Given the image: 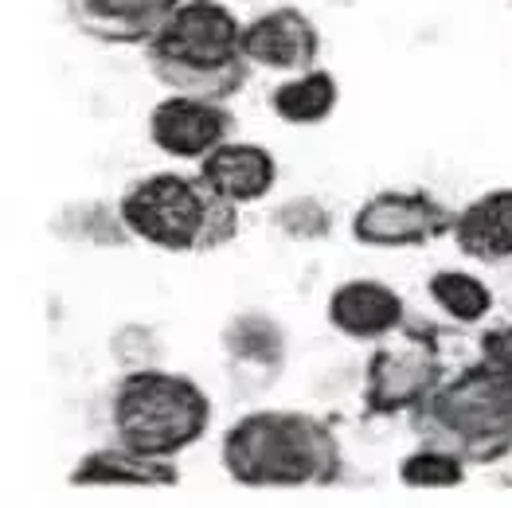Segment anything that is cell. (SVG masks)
<instances>
[{"label":"cell","instance_id":"cell-14","mask_svg":"<svg viewBox=\"0 0 512 508\" xmlns=\"http://www.w3.org/2000/svg\"><path fill=\"white\" fill-rule=\"evenodd\" d=\"M200 176L227 204L247 208V204H258L274 188L278 161H274L270 149H262L255 141H223L212 157L200 161Z\"/></svg>","mask_w":512,"mask_h":508},{"label":"cell","instance_id":"cell-11","mask_svg":"<svg viewBox=\"0 0 512 508\" xmlns=\"http://www.w3.org/2000/svg\"><path fill=\"white\" fill-rule=\"evenodd\" d=\"M184 0H67L71 24L86 40L110 47H149Z\"/></svg>","mask_w":512,"mask_h":508},{"label":"cell","instance_id":"cell-15","mask_svg":"<svg viewBox=\"0 0 512 508\" xmlns=\"http://www.w3.org/2000/svg\"><path fill=\"white\" fill-rule=\"evenodd\" d=\"M454 247L470 262L505 266L512 262V188H493L454 212Z\"/></svg>","mask_w":512,"mask_h":508},{"label":"cell","instance_id":"cell-17","mask_svg":"<svg viewBox=\"0 0 512 508\" xmlns=\"http://www.w3.org/2000/svg\"><path fill=\"white\" fill-rule=\"evenodd\" d=\"M427 294L458 325H485L493 317V290L470 270H434Z\"/></svg>","mask_w":512,"mask_h":508},{"label":"cell","instance_id":"cell-4","mask_svg":"<svg viewBox=\"0 0 512 508\" xmlns=\"http://www.w3.org/2000/svg\"><path fill=\"white\" fill-rule=\"evenodd\" d=\"M129 239L169 254H212L239 239V208L200 172H149L118 196Z\"/></svg>","mask_w":512,"mask_h":508},{"label":"cell","instance_id":"cell-9","mask_svg":"<svg viewBox=\"0 0 512 508\" xmlns=\"http://www.w3.org/2000/svg\"><path fill=\"white\" fill-rule=\"evenodd\" d=\"M243 47L255 67L274 75H305L321 59V32L301 8H270L243 24Z\"/></svg>","mask_w":512,"mask_h":508},{"label":"cell","instance_id":"cell-20","mask_svg":"<svg viewBox=\"0 0 512 508\" xmlns=\"http://www.w3.org/2000/svg\"><path fill=\"white\" fill-rule=\"evenodd\" d=\"M274 227L286 235V239H298V243H317L333 231V212L317 200V196H294L286 200L282 208H274Z\"/></svg>","mask_w":512,"mask_h":508},{"label":"cell","instance_id":"cell-7","mask_svg":"<svg viewBox=\"0 0 512 508\" xmlns=\"http://www.w3.org/2000/svg\"><path fill=\"white\" fill-rule=\"evenodd\" d=\"M454 231V212L423 188H384L352 215V239L376 251L427 247Z\"/></svg>","mask_w":512,"mask_h":508},{"label":"cell","instance_id":"cell-19","mask_svg":"<svg viewBox=\"0 0 512 508\" xmlns=\"http://www.w3.org/2000/svg\"><path fill=\"white\" fill-rule=\"evenodd\" d=\"M399 481L407 489H458L466 481V462L438 446H419L399 462Z\"/></svg>","mask_w":512,"mask_h":508},{"label":"cell","instance_id":"cell-2","mask_svg":"<svg viewBox=\"0 0 512 508\" xmlns=\"http://www.w3.org/2000/svg\"><path fill=\"white\" fill-rule=\"evenodd\" d=\"M145 63L165 90L212 102H231L255 67L243 47V20L223 0H184L145 47Z\"/></svg>","mask_w":512,"mask_h":508},{"label":"cell","instance_id":"cell-8","mask_svg":"<svg viewBox=\"0 0 512 508\" xmlns=\"http://www.w3.org/2000/svg\"><path fill=\"white\" fill-rule=\"evenodd\" d=\"M235 114L227 102L192 98V94H169L149 110V141L176 161H204L223 141H231Z\"/></svg>","mask_w":512,"mask_h":508},{"label":"cell","instance_id":"cell-6","mask_svg":"<svg viewBox=\"0 0 512 508\" xmlns=\"http://www.w3.org/2000/svg\"><path fill=\"white\" fill-rule=\"evenodd\" d=\"M446 380L442 348L430 333L399 329L376 344L364 372V407L372 419L411 415L438 383Z\"/></svg>","mask_w":512,"mask_h":508},{"label":"cell","instance_id":"cell-1","mask_svg":"<svg viewBox=\"0 0 512 508\" xmlns=\"http://www.w3.org/2000/svg\"><path fill=\"white\" fill-rule=\"evenodd\" d=\"M223 473L243 489H325L341 477L344 450L333 426L305 411H251L227 426Z\"/></svg>","mask_w":512,"mask_h":508},{"label":"cell","instance_id":"cell-5","mask_svg":"<svg viewBox=\"0 0 512 508\" xmlns=\"http://www.w3.org/2000/svg\"><path fill=\"white\" fill-rule=\"evenodd\" d=\"M212 426V399L192 376L129 368L110 391V434L153 458L192 450Z\"/></svg>","mask_w":512,"mask_h":508},{"label":"cell","instance_id":"cell-12","mask_svg":"<svg viewBox=\"0 0 512 508\" xmlns=\"http://www.w3.org/2000/svg\"><path fill=\"white\" fill-rule=\"evenodd\" d=\"M325 317L341 337L360 340V344H380L384 337L399 333L407 325V301L387 282L348 278L329 294Z\"/></svg>","mask_w":512,"mask_h":508},{"label":"cell","instance_id":"cell-16","mask_svg":"<svg viewBox=\"0 0 512 508\" xmlns=\"http://www.w3.org/2000/svg\"><path fill=\"white\" fill-rule=\"evenodd\" d=\"M337 102H341V83L333 71H321V67L305 75H290L270 94V110L286 126H321L325 118H333Z\"/></svg>","mask_w":512,"mask_h":508},{"label":"cell","instance_id":"cell-3","mask_svg":"<svg viewBox=\"0 0 512 508\" xmlns=\"http://www.w3.org/2000/svg\"><path fill=\"white\" fill-rule=\"evenodd\" d=\"M407 419L419 446H438L466 466H497L512 454V376L489 360L446 372Z\"/></svg>","mask_w":512,"mask_h":508},{"label":"cell","instance_id":"cell-10","mask_svg":"<svg viewBox=\"0 0 512 508\" xmlns=\"http://www.w3.org/2000/svg\"><path fill=\"white\" fill-rule=\"evenodd\" d=\"M223 360L243 395H258L286 368V333L266 313H239L223 325Z\"/></svg>","mask_w":512,"mask_h":508},{"label":"cell","instance_id":"cell-21","mask_svg":"<svg viewBox=\"0 0 512 508\" xmlns=\"http://www.w3.org/2000/svg\"><path fill=\"white\" fill-rule=\"evenodd\" d=\"M477 352H481V360L497 364L501 372L512 376V309L501 313V317H489V321H485V329H481V337H477Z\"/></svg>","mask_w":512,"mask_h":508},{"label":"cell","instance_id":"cell-18","mask_svg":"<svg viewBox=\"0 0 512 508\" xmlns=\"http://www.w3.org/2000/svg\"><path fill=\"white\" fill-rule=\"evenodd\" d=\"M51 231L59 239H67V243H79V247H122L129 239L118 208L110 212L98 200H83V204L63 208V212L51 219Z\"/></svg>","mask_w":512,"mask_h":508},{"label":"cell","instance_id":"cell-13","mask_svg":"<svg viewBox=\"0 0 512 508\" xmlns=\"http://www.w3.org/2000/svg\"><path fill=\"white\" fill-rule=\"evenodd\" d=\"M75 489H110V485H129V489H176L180 485V469L176 458H153V454H141L133 446L122 442H110L102 450H90L83 454L71 477H67Z\"/></svg>","mask_w":512,"mask_h":508}]
</instances>
